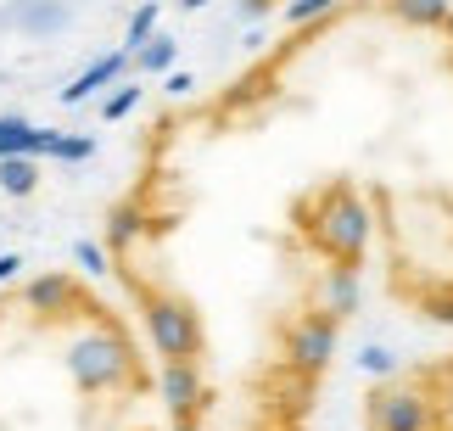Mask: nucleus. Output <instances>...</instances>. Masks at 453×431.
<instances>
[{
  "mask_svg": "<svg viewBox=\"0 0 453 431\" xmlns=\"http://www.w3.org/2000/svg\"><path fill=\"white\" fill-rule=\"evenodd\" d=\"M101 274L168 431H313L370 308L453 331V0H308L163 101Z\"/></svg>",
  "mask_w": 453,
  "mask_h": 431,
  "instance_id": "obj_1",
  "label": "nucleus"
},
{
  "mask_svg": "<svg viewBox=\"0 0 453 431\" xmlns=\"http://www.w3.org/2000/svg\"><path fill=\"white\" fill-rule=\"evenodd\" d=\"M252 12H274V6H291V0H247Z\"/></svg>",
  "mask_w": 453,
  "mask_h": 431,
  "instance_id": "obj_2",
  "label": "nucleus"
}]
</instances>
